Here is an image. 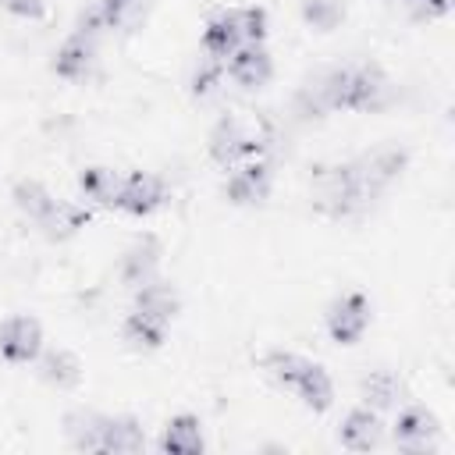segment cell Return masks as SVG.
<instances>
[{"label": "cell", "mask_w": 455, "mask_h": 455, "mask_svg": "<svg viewBox=\"0 0 455 455\" xmlns=\"http://www.w3.org/2000/svg\"><path fill=\"white\" fill-rule=\"evenodd\" d=\"M4 11L25 21H43L46 18V0H4Z\"/></svg>", "instance_id": "obj_31"}, {"label": "cell", "mask_w": 455, "mask_h": 455, "mask_svg": "<svg viewBox=\"0 0 455 455\" xmlns=\"http://www.w3.org/2000/svg\"><path fill=\"white\" fill-rule=\"evenodd\" d=\"M167 203V185L164 178L149 174V171H132V174H121V185H117V196H114V206L132 213V217H149L156 213L160 206Z\"/></svg>", "instance_id": "obj_7"}, {"label": "cell", "mask_w": 455, "mask_h": 455, "mask_svg": "<svg viewBox=\"0 0 455 455\" xmlns=\"http://www.w3.org/2000/svg\"><path fill=\"white\" fill-rule=\"evenodd\" d=\"M167 327H171V323H164V320H156V316H149V313H142V309H132V313L124 316L121 334H124V341H128L132 348H160L164 338H167Z\"/></svg>", "instance_id": "obj_23"}, {"label": "cell", "mask_w": 455, "mask_h": 455, "mask_svg": "<svg viewBox=\"0 0 455 455\" xmlns=\"http://www.w3.org/2000/svg\"><path fill=\"white\" fill-rule=\"evenodd\" d=\"M370 316H373V306L363 291H345L341 299H334L327 306V334L331 341L338 345H355L366 327H370Z\"/></svg>", "instance_id": "obj_6"}, {"label": "cell", "mask_w": 455, "mask_h": 455, "mask_svg": "<svg viewBox=\"0 0 455 455\" xmlns=\"http://www.w3.org/2000/svg\"><path fill=\"white\" fill-rule=\"evenodd\" d=\"M259 366L267 370L270 380H277L284 391H291L306 409H313V412H327L331 409V402H334L331 373L320 363H313L309 355L274 348V352H267L259 359Z\"/></svg>", "instance_id": "obj_3"}, {"label": "cell", "mask_w": 455, "mask_h": 455, "mask_svg": "<svg viewBox=\"0 0 455 455\" xmlns=\"http://www.w3.org/2000/svg\"><path fill=\"white\" fill-rule=\"evenodd\" d=\"M228 18H231V25H235L238 43H263V39H267V25H270L267 7H259V4L231 7V11H228Z\"/></svg>", "instance_id": "obj_28"}, {"label": "cell", "mask_w": 455, "mask_h": 455, "mask_svg": "<svg viewBox=\"0 0 455 455\" xmlns=\"http://www.w3.org/2000/svg\"><path fill=\"white\" fill-rule=\"evenodd\" d=\"M206 448L203 441V423L199 416L192 412H178L164 423V434H160V451L167 455H199Z\"/></svg>", "instance_id": "obj_14"}, {"label": "cell", "mask_w": 455, "mask_h": 455, "mask_svg": "<svg viewBox=\"0 0 455 455\" xmlns=\"http://www.w3.org/2000/svg\"><path fill=\"white\" fill-rule=\"evenodd\" d=\"M146 448V430L135 416H103V441L100 451H121L135 455Z\"/></svg>", "instance_id": "obj_17"}, {"label": "cell", "mask_w": 455, "mask_h": 455, "mask_svg": "<svg viewBox=\"0 0 455 455\" xmlns=\"http://www.w3.org/2000/svg\"><path fill=\"white\" fill-rule=\"evenodd\" d=\"M387 92H391L387 75L377 64L359 60V64L331 68L313 82H306L295 96V110L302 117H323L331 110H377L387 103Z\"/></svg>", "instance_id": "obj_1"}, {"label": "cell", "mask_w": 455, "mask_h": 455, "mask_svg": "<svg viewBox=\"0 0 455 455\" xmlns=\"http://www.w3.org/2000/svg\"><path fill=\"white\" fill-rule=\"evenodd\" d=\"M391 441L398 451L409 455H423V451H437L441 448V427L437 416L423 405H405L391 427Z\"/></svg>", "instance_id": "obj_5"}, {"label": "cell", "mask_w": 455, "mask_h": 455, "mask_svg": "<svg viewBox=\"0 0 455 455\" xmlns=\"http://www.w3.org/2000/svg\"><path fill=\"white\" fill-rule=\"evenodd\" d=\"M103 32H135L146 21L149 0H96L92 4Z\"/></svg>", "instance_id": "obj_16"}, {"label": "cell", "mask_w": 455, "mask_h": 455, "mask_svg": "<svg viewBox=\"0 0 455 455\" xmlns=\"http://www.w3.org/2000/svg\"><path fill=\"white\" fill-rule=\"evenodd\" d=\"M267 146H270L267 124L256 121V117H238V114L220 117V121L210 128V142H206L213 164H220V167H228V171H231L235 164H242V160L263 156Z\"/></svg>", "instance_id": "obj_4"}, {"label": "cell", "mask_w": 455, "mask_h": 455, "mask_svg": "<svg viewBox=\"0 0 455 455\" xmlns=\"http://www.w3.org/2000/svg\"><path fill=\"white\" fill-rule=\"evenodd\" d=\"M36 363H39V377H43L46 384H53L57 391L78 387V380H82V363H78V355L68 352V348H53V352H46V355L39 352Z\"/></svg>", "instance_id": "obj_20"}, {"label": "cell", "mask_w": 455, "mask_h": 455, "mask_svg": "<svg viewBox=\"0 0 455 455\" xmlns=\"http://www.w3.org/2000/svg\"><path fill=\"white\" fill-rule=\"evenodd\" d=\"M309 196H313V206L323 217L348 220V217L366 213L380 192L363 174L359 160H345V164L313 167V174H309Z\"/></svg>", "instance_id": "obj_2"}, {"label": "cell", "mask_w": 455, "mask_h": 455, "mask_svg": "<svg viewBox=\"0 0 455 455\" xmlns=\"http://www.w3.org/2000/svg\"><path fill=\"white\" fill-rule=\"evenodd\" d=\"M224 60H217V57H206V60H199V68H196V75H192V92L199 96V100H206V96H213L217 89H220V82H224Z\"/></svg>", "instance_id": "obj_29"}, {"label": "cell", "mask_w": 455, "mask_h": 455, "mask_svg": "<svg viewBox=\"0 0 455 455\" xmlns=\"http://www.w3.org/2000/svg\"><path fill=\"white\" fill-rule=\"evenodd\" d=\"M302 21L316 32H334L345 14H348V0H299Z\"/></svg>", "instance_id": "obj_27"}, {"label": "cell", "mask_w": 455, "mask_h": 455, "mask_svg": "<svg viewBox=\"0 0 455 455\" xmlns=\"http://www.w3.org/2000/svg\"><path fill=\"white\" fill-rule=\"evenodd\" d=\"M43 352V327L36 316H7L0 320V359L7 363H36Z\"/></svg>", "instance_id": "obj_8"}, {"label": "cell", "mask_w": 455, "mask_h": 455, "mask_svg": "<svg viewBox=\"0 0 455 455\" xmlns=\"http://www.w3.org/2000/svg\"><path fill=\"white\" fill-rule=\"evenodd\" d=\"M238 46H242V43H238V36H235V25H231L228 11L213 14V18L206 21V28H203V50H206V57L228 60L231 50H238Z\"/></svg>", "instance_id": "obj_25"}, {"label": "cell", "mask_w": 455, "mask_h": 455, "mask_svg": "<svg viewBox=\"0 0 455 455\" xmlns=\"http://www.w3.org/2000/svg\"><path fill=\"white\" fill-rule=\"evenodd\" d=\"M132 309H142V313L171 323L178 316V309H181V299H178V291L167 281H156L153 277V281H146V284L135 288V306Z\"/></svg>", "instance_id": "obj_19"}, {"label": "cell", "mask_w": 455, "mask_h": 455, "mask_svg": "<svg viewBox=\"0 0 455 455\" xmlns=\"http://www.w3.org/2000/svg\"><path fill=\"white\" fill-rule=\"evenodd\" d=\"M117 185H121V174L110 171V167H85L78 174V188L85 199L100 203V206H114V196H117Z\"/></svg>", "instance_id": "obj_26"}, {"label": "cell", "mask_w": 455, "mask_h": 455, "mask_svg": "<svg viewBox=\"0 0 455 455\" xmlns=\"http://www.w3.org/2000/svg\"><path fill=\"white\" fill-rule=\"evenodd\" d=\"M267 192H270V164L263 156L235 164L228 181H224V196L235 206H256L267 199Z\"/></svg>", "instance_id": "obj_9"}, {"label": "cell", "mask_w": 455, "mask_h": 455, "mask_svg": "<svg viewBox=\"0 0 455 455\" xmlns=\"http://www.w3.org/2000/svg\"><path fill=\"white\" fill-rule=\"evenodd\" d=\"M338 441H341L348 451H373V448L384 441V427H380L377 409H370V405L352 409V412L341 419V427H338Z\"/></svg>", "instance_id": "obj_12"}, {"label": "cell", "mask_w": 455, "mask_h": 455, "mask_svg": "<svg viewBox=\"0 0 455 455\" xmlns=\"http://www.w3.org/2000/svg\"><path fill=\"white\" fill-rule=\"evenodd\" d=\"M92 68H96V39H89L82 32H71L53 53V71L64 82H82L92 75Z\"/></svg>", "instance_id": "obj_11"}, {"label": "cell", "mask_w": 455, "mask_h": 455, "mask_svg": "<svg viewBox=\"0 0 455 455\" xmlns=\"http://www.w3.org/2000/svg\"><path fill=\"white\" fill-rule=\"evenodd\" d=\"M402 4L416 21H434L448 14V0H402Z\"/></svg>", "instance_id": "obj_30"}, {"label": "cell", "mask_w": 455, "mask_h": 455, "mask_svg": "<svg viewBox=\"0 0 455 455\" xmlns=\"http://www.w3.org/2000/svg\"><path fill=\"white\" fill-rule=\"evenodd\" d=\"M359 391L366 398L370 409H395L402 402V377L395 370H370L363 380H359Z\"/></svg>", "instance_id": "obj_21"}, {"label": "cell", "mask_w": 455, "mask_h": 455, "mask_svg": "<svg viewBox=\"0 0 455 455\" xmlns=\"http://www.w3.org/2000/svg\"><path fill=\"white\" fill-rule=\"evenodd\" d=\"M224 71L231 82H238L242 89H259L270 82L274 75V60L267 53L263 43H242L238 50H231V57L224 60Z\"/></svg>", "instance_id": "obj_10"}, {"label": "cell", "mask_w": 455, "mask_h": 455, "mask_svg": "<svg viewBox=\"0 0 455 455\" xmlns=\"http://www.w3.org/2000/svg\"><path fill=\"white\" fill-rule=\"evenodd\" d=\"M89 220H92V210H89V206L57 199L53 210L46 213V220H43L39 228H43V235H46L50 242H68V238H75Z\"/></svg>", "instance_id": "obj_18"}, {"label": "cell", "mask_w": 455, "mask_h": 455, "mask_svg": "<svg viewBox=\"0 0 455 455\" xmlns=\"http://www.w3.org/2000/svg\"><path fill=\"white\" fill-rule=\"evenodd\" d=\"M355 160H359L363 174L370 178V185H373L377 192H384V188L405 171L409 153H405L402 146H377V149H370V153H363V156H355Z\"/></svg>", "instance_id": "obj_15"}, {"label": "cell", "mask_w": 455, "mask_h": 455, "mask_svg": "<svg viewBox=\"0 0 455 455\" xmlns=\"http://www.w3.org/2000/svg\"><path fill=\"white\" fill-rule=\"evenodd\" d=\"M11 199H14V206L32 220V224H43L46 220V213L53 210V192L46 188V185H39V181H32V178H21L14 188H11Z\"/></svg>", "instance_id": "obj_24"}, {"label": "cell", "mask_w": 455, "mask_h": 455, "mask_svg": "<svg viewBox=\"0 0 455 455\" xmlns=\"http://www.w3.org/2000/svg\"><path fill=\"white\" fill-rule=\"evenodd\" d=\"M64 434H68V441H71L75 451H100V441H103V412H92V409L68 412Z\"/></svg>", "instance_id": "obj_22"}, {"label": "cell", "mask_w": 455, "mask_h": 455, "mask_svg": "<svg viewBox=\"0 0 455 455\" xmlns=\"http://www.w3.org/2000/svg\"><path fill=\"white\" fill-rule=\"evenodd\" d=\"M156 267H160V242L153 235H139L121 256V281L128 288H139L156 277Z\"/></svg>", "instance_id": "obj_13"}]
</instances>
